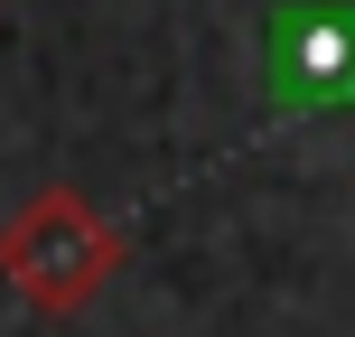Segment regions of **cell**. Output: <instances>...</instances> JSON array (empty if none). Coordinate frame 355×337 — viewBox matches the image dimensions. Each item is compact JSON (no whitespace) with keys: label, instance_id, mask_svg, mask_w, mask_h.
<instances>
[{"label":"cell","instance_id":"1","mask_svg":"<svg viewBox=\"0 0 355 337\" xmlns=\"http://www.w3.org/2000/svg\"><path fill=\"white\" fill-rule=\"evenodd\" d=\"M122 263H131V234L66 178L0 215V290L37 319H85Z\"/></svg>","mask_w":355,"mask_h":337}]
</instances>
